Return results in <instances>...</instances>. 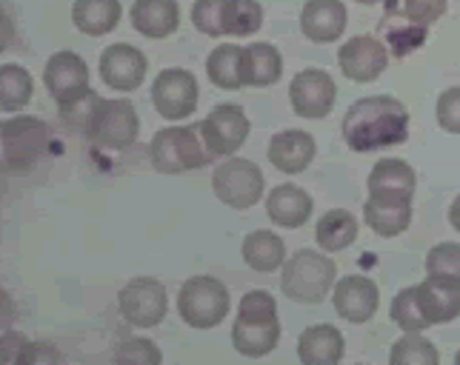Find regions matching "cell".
Masks as SVG:
<instances>
[{"label": "cell", "instance_id": "obj_28", "mask_svg": "<svg viewBox=\"0 0 460 365\" xmlns=\"http://www.w3.org/2000/svg\"><path fill=\"white\" fill-rule=\"evenodd\" d=\"M358 220L352 212L346 209H329L321 220H317L314 226V240H317V248L332 254V251H343L349 248L355 240H358Z\"/></svg>", "mask_w": 460, "mask_h": 365}, {"label": "cell", "instance_id": "obj_10", "mask_svg": "<svg viewBox=\"0 0 460 365\" xmlns=\"http://www.w3.org/2000/svg\"><path fill=\"white\" fill-rule=\"evenodd\" d=\"M200 100V89L192 72L186 69H164L152 83V103L164 120H186L195 115Z\"/></svg>", "mask_w": 460, "mask_h": 365}, {"label": "cell", "instance_id": "obj_6", "mask_svg": "<svg viewBox=\"0 0 460 365\" xmlns=\"http://www.w3.org/2000/svg\"><path fill=\"white\" fill-rule=\"evenodd\" d=\"M212 188L215 197L224 205L234 212H246L261 203L266 180L258 163L243 161V157H226L224 163H217L212 174Z\"/></svg>", "mask_w": 460, "mask_h": 365}, {"label": "cell", "instance_id": "obj_47", "mask_svg": "<svg viewBox=\"0 0 460 365\" xmlns=\"http://www.w3.org/2000/svg\"><path fill=\"white\" fill-rule=\"evenodd\" d=\"M355 4H360V6H377V4H384V0H355Z\"/></svg>", "mask_w": 460, "mask_h": 365}, {"label": "cell", "instance_id": "obj_34", "mask_svg": "<svg viewBox=\"0 0 460 365\" xmlns=\"http://www.w3.org/2000/svg\"><path fill=\"white\" fill-rule=\"evenodd\" d=\"M426 277L460 285V243H438L426 254Z\"/></svg>", "mask_w": 460, "mask_h": 365}, {"label": "cell", "instance_id": "obj_29", "mask_svg": "<svg viewBox=\"0 0 460 365\" xmlns=\"http://www.w3.org/2000/svg\"><path fill=\"white\" fill-rule=\"evenodd\" d=\"M206 74H209L212 86L224 91L243 89V46H215L209 57H206Z\"/></svg>", "mask_w": 460, "mask_h": 365}, {"label": "cell", "instance_id": "obj_42", "mask_svg": "<svg viewBox=\"0 0 460 365\" xmlns=\"http://www.w3.org/2000/svg\"><path fill=\"white\" fill-rule=\"evenodd\" d=\"M14 365H66L60 352L46 340H29Z\"/></svg>", "mask_w": 460, "mask_h": 365}, {"label": "cell", "instance_id": "obj_45", "mask_svg": "<svg viewBox=\"0 0 460 365\" xmlns=\"http://www.w3.org/2000/svg\"><path fill=\"white\" fill-rule=\"evenodd\" d=\"M12 40H14V26H12V21L6 18V14L0 12V52H6L12 46Z\"/></svg>", "mask_w": 460, "mask_h": 365}, {"label": "cell", "instance_id": "obj_3", "mask_svg": "<svg viewBox=\"0 0 460 365\" xmlns=\"http://www.w3.org/2000/svg\"><path fill=\"white\" fill-rule=\"evenodd\" d=\"M49 149V126L40 117L14 115L0 120V174H23L35 169Z\"/></svg>", "mask_w": 460, "mask_h": 365}, {"label": "cell", "instance_id": "obj_12", "mask_svg": "<svg viewBox=\"0 0 460 365\" xmlns=\"http://www.w3.org/2000/svg\"><path fill=\"white\" fill-rule=\"evenodd\" d=\"M43 86L58 106H66V103H75L77 98H84L86 91H92L86 60L77 52H66V49L55 52L46 60Z\"/></svg>", "mask_w": 460, "mask_h": 365}, {"label": "cell", "instance_id": "obj_21", "mask_svg": "<svg viewBox=\"0 0 460 365\" xmlns=\"http://www.w3.org/2000/svg\"><path fill=\"white\" fill-rule=\"evenodd\" d=\"M346 354V340L335 326H309L297 337V357L304 365H341Z\"/></svg>", "mask_w": 460, "mask_h": 365}, {"label": "cell", "instance_id": "obj_40", "mask_svg": "<svg viewBox=\"0 0 460 365\" xmlns=\"http://www.w3.org/2000/svg\"><path fill=\"white\" fill-rule=\"evenodd\" d=\"M447 9H449V0H403L406 21L426 26V29L438 23L443 14H447Z\"/></svg>", "mask_w": 460, "mask_h": 365}, {"label": "cell", "instance_id": "obj_38", "mask_svg": "<svg viewBox=\"0 0 460 365\" xmlns=\"http://www.w3.org/2000/svg\"><path fill=\"white\" fill-rule=\"evenodd\" d=\"M426 43V26H418V23H394V26H386V46L392 49L394 57H406L415 49Z\"/></svg>", "mask_w": 460, "mask_h": 365}, {"label": "cell", "instance_id": "obj_18", "mask_svg": "<svg viewBox=\"0 0 460 365\" xmlns=\"http://www.w3.org/2000/svg\"><path fill=\"white\" fill-rule=\"evenodd\" d=\"M314 200L295 183H280L266 197V214L278 229H300L312 217Z\"/></svg>", "mask_w": 460, "mask_h": 365}, {"label": "cell", "instance_id": "obj_35", "mask_svg": "<svg viewBox=\"0 0 460 365\" xmlns=\"http://www.w3.org/2000/svg\"><path fill=\"white\" fill-rule=\"evenodd\" d=\"M226 9L229 0H195L192 23L206 38H226Z\"/></svg>", "mask_w": 460, "mask_h": 365}, {"label": "cell", "instance_id": "obj_7", "mask_svg": "<svg viewBox=\"0 0 460 365\" xmlns=\"http://www.w3.org/2000/svg\"><path fill=\"white\" fill-rule=\"evenodd\" d=\"M140 135V117L132 100L126 98H103L98 115H94L86 137L94 146L109 149V152H123L129 149Z\"/></svg>", "mask_w": 460, "mask_h": 365}, {"label": "cell", "instance_id": "obj_49", "mask_svg": "<svg viewBox=\"0 0 460 365\" xmlns=\"http://www.w3.org/2000/svg\"><path fill=\"white\" fill-rule=\"evenodd\" d=\"M355 365H367V362H355Z\"/></svg>", "mask_w": 460, "mask_h": 365}, {"label": "cell", "instance_id": "obj_25", "mask_svg": "<svg viewBox=\"0 0 460 365\" xmlns=\"http://www.w3.org/2000/svg\"><path fill=\"white\" fill-rule=\"evenodd\" d=\"M283 74V57L275 43L243 46V86L266 89L275 86Z\"/></svg>", "mask_w": 460, "mask_h": 365}, {"label": "cell", "instance_id": "obj_33", "mask_svg": "<svg viewBox=\"0 0 460 365\" xmlns=\"http://www.w3.org/2000/svg\"><path fill=\"white\" fill-rule=\"evenodd\" d=\"M263 26V6L258 0H229L226 38H252Z\"/></svg>", "mask_w": 460, "mask_h": 365}, {"label": "cell", "instance_id": "obj_36", "mask_svg": "<svg viewBox=\"0 0 460 365\" xmlns=\"http://www.w3.org/2000/svg\"><path fill=\"white\" fill-rule=\"evenodd\" d=\"M237 320L249 323H275L278 320V300L266 289H252L237 303Z\"/></svg>", "mask_w": 460, "mask_h": 365}, {"label": "cell", "instance_id": "obj_17", "mask_svg": "<svg viewBox=\"0 0 460 365\" xmlns=\"http://www.w3.org/2000/svg\"><path fill=\"white\" fill-rule=\"evenodd\" d=\"M314 154H317L314 137L304 129L278 132L272 140H269V163L283 174L306 171L314 161Z\"/></svg>", "mask_w": 460, "mask_h": 365}, {"label": "cell", "instance_id": "obj_24", "mask_svg": "<svg viewBox=\"0 0 460 365\" xmlns=\"http://www.w3.org/2000/svg\"><path fill=\"white\" fill-rule=\"evenodd\" d=\"M123 18L120 0H75L72 6V23L77 31H84L89 38H103Z\"/></svg>", "mask_w": 460, "mask_h": 365}, {"label": "cell", "instance_id": "obj_1", "mask_svg": "<svg viewBox=\"0 0 460 365\" xmlns=\"http://www.w3.org/2000/svg\"><path fill=\"white\" fill-rule=\"evenodd\" d=\"M343 143L352 152H380L401 146L409 137V112L401 100L389 94H375L349 106L341 123Z\"/></svg>", "mask_w": 460, "mask_h": 365}, {"label": "cell", "instance_id": "obj_9", "mask_svg": "<svg viewBox=\"0 0 460 365\" xmlns=\"http://www.w3.org/2000/svg\"><path fill=\"white\" fill-rule=\"evenodd\" d=\"M200 137L212 157H234L249 137L252 123L237 103H220L215 106L209 117L200 120Z\"/></svg>", "mask_w": 460, "mask_h": 365}, {"label": "cell", "instance_id": "obj_11", "mask_svg": "<svg viewBox=\"0 0 460 365\" xmlns=\"http://www.w3.org/2000/svg\"><path fill=\"white\" fill-rule=\"evenodd\" d=\"M338 100V86L332 74L323 69H304L292 77L289 83V103L297 117L321 120L326 117Z\"/></svg>", "mask_w": 460, "mask_h": 365}, {"label": "cell", "instance_id": "obj_37", "mask_svg": "<svg viewBox=\"0 0 460 365\" xmlns=\"http://www.w3.org/2000/svg\"><path fill=\"white\" fill-rule=\"evenodd\" d=\"M115 365H164V352L155 340L129 337L115 348Z\"/></svg>", "mask_w": 460, "mask_h": 365}, {"label": "cell", "instance_id": "obj_26", "mask_svg": "<svg viewBox=\"0 0 460 365\" xmlns=\"http://www.w3.org/2000/svg\"><path fill=\"white\" fill-rule=\"evenodd\" d=\"M418 297L429 326H443L460 317V285L426 277L423 282H418Z\"/></svg>", "mask_w": 460, "mask_h": 365}, {"label": "cell", "instance_id": "obj_44", "mask_svg": "<svg viewBox=\"0 0 460 365\" xmlns=\"http://www.w3.org/2000/svg\"><path fill=\"white\" fill-rule=\"evenodd\" d=\"M14 317H18V306H14V297L0 285V331H9Z\"/></svg>", "mask_w": 460, "mask_h": 365}, {"label": "cell", "instance_id": "obj_31", "mask_svg": "<svg viewBox=\"0 0 460 365\" xmlns=\"http://www.w3.org/2000/svg\"><path fill=\"white\" fill-rule=\"evenodd\" d=\"M389 317L403 335H423V331L429 328V320H426V311L418 297V285H409V289L394 294Z\"/></svg>", "mask_w": 460, "mask_h": 365}, {"label": "cell", "instance_id": "obj_46", "mask_svg": "<svg viewBox=\"0 0 460 365\" xmlns=\"http://www.w3.org/2000/svg\"><path fill=\"white\" fill-rule=\"evenodd\" d=\"M449 226L460 234V195L452 200V205H449Z\"/></svg>", "mask_w": 460, "mask_h": 365}, {"label": "cell", "instance_id": "obj_39", "mask_svg": "<svg viewBox=\"0 0 460 365\" xmlns=\"http://www.w3.org/2000/svg\"><path fill=\"white\" fill-rule=\"evenodd\" d=\"M101 100L98 98V91H86L84 98H77L75 103H66V106H60V117L63 123L69 126V129H77V132H89V126L94 120V115H98V109H101Z\"/></svg>", "mask_w": 460, "mask_h": 365}, {"label": "cell", "instance_id": "obj_5", "mask_svg": "<svg viewBox=\"0 0 460 365\" xmlns=\"http://www.w3.org/2000/svg\"><path fill=\"white\" fill-rule=\"evenodd\" d=\"M178 311L189 328H217L232 311L229 289L217 277L198 274L189 277L178 291Z\"/></svg>", "mask_w": 460, "mask_h": 365}, {"label": "cell", "instance_id": "obj_23", "mask_svg": "<svg viewBox=\"0 0 460 365\" xmlns=\"http://www.w3.org/2000/svg\"><path fill=\"white\" fill-rule=\"evenodd\" d=\"M411 200L369 197L363 205V220L377 237H401L411 226Z\"/></svg>", "mask_w": 460, "mask_h": 365}, {"label": "cell", "instance_id": "obj_20", "mask_svg": "<svg viewBox=\"0 0 460 365\" xmlns=\"http://www.w3.org/2000/svg\"><path fill=\"white\" fill-rule=\"evenodd\" d=\"M132 26L137 35H144L149 40H164L174 35L181 26L178 0H135Z\"/></svg>", "mask_w": 460, "mask_h": 365}, {"label": "cell", "instance_id": "obj_43", "mask_svg": "<svg viewBox=\"0 0 460 365\" xmlns=\"http://www.w3.org/2000/svg\"><path fill=\"white\" fill-rule=\"evenodd\" d=\"M29 340L21 335V331H0V365H14L23 352V345Z\"/></svg>", "mask_w": 460, "mask_h": 365}, {"label": "cell", "instance_id": "obj_41", "mask_svg": "<svg viewBox=\"0 0 460 365\" xmlns=\"http://www.w3.org/2000/svg\"><path fill=\"white\" fill-rule=\"evenodd\" d=\"M435 117L443 132L460 135V86H452L440 94L435 106Z\"/></svg>", "mask_w": 460, "mask_h": 365}, {"label": "cell", "instance_id": "obj_16", "mask_svg": "<svg viewBox=\"0 0 460 365\" xmlns=\"http://www.w3.org/2000/svg\"><path fill=\"white\" fill-rule=\"evenodd\" d=\"M349 12L343 0H309L300 12V31L312 43H335L343 38Z\"/></svg>", "mask_w": 460, "mask_h": 365}, {"label": "cell", "instance_id": "obj_19", "mask_svg": "<svg viewBox=\"0 0 460 365\" xmlns=\"http://www.w3.org/2000/svg\"><path fill=\"white\" fill-rule=\"evenodd\" d=\"M369 197H386V200H411L418 188V174L406 161L386 157L377 161L369 174Z\"/></svg>", "mask_w": 460, "mask_h": 365}, {"label": "cell", "instance_id": "obj_32", "mask_svg": "<svg viewBox=\"0 0 460 365\" xmlns=\"http://www.w3.org/2000/svg\"><path fill=\"white\" fill-rule=\"evenodd\" d=\"M389 365H440V352L423 335H403L392 345Z\"/></svg>", "mask_w": 460, "mask_h": 365}, {"label": "cell", "instance_id": "obj_27", "mask_svg": "<svg viewBox=\"0 0 460 365\" xmlns=\"http://www.w3.org/2000/svg\"><path fill=\"white\" fill-rule=\"evenodd\" d=\"M280 343V320L275 323H249V320H234L232 326V345L237 354L243 357H266L272 354Z\"/></svg>", "mask_w": 460, "mask_h": 365}, {"label": "cell", "instance_id": "obj_2", "mask_svg": "<svg viewBox=\"0 0 460 365\" xmlns=\"http://www.w3.org/2000/svg\"><path fill=\"white\" fill-rule=\"evenodd\" d=\"M338 282V265L323 251L300 248L280 268V291L292 303L317 306Z\"/></svg>", "mask_w": 460, "mask_h": 365}, {"label": "cell", "instance_id": "obj_4", "mask_svg": "<svg viewBox=\"0 0 460 365\" xmlns=\"http://www.w3.org/2000/svg\"><path fill=\"white\" fill-rule=\"evenodd\" d=\"M152 166L161 174H183L209 166L215 157L200 137V126H166L149 143Z\"/></svg>", "mask_w": 460, "mask_h": 365}, {"label": "cell", "instance_id": "obj_15", "mask_svg": "<svg viewBox=\"0 0 460 365\" xmlns=\"http://www.w3.org/2000/svg\"><path fill=\"white\" fill-rule=\"evenodd\" d=\"M332 303H335V311L343 317V320L360 326V323H369L377 314L380 289L367 274H349L335 282V289H332Z\"/></svg>", "mask_w": 460, "mask_h": 365}, {"label": "cell", "instance_id": "obj_22", "mask_svg": "<svg viewBox=\"0 0 460 365\" xmlns=\"http://www.w3.org/2000/svg\"><path fill=\"white\" fill-rule=\"evenodd\" d=\"M243 263L258 274H272L278 268H283L287 263V243L280 240V234L269 231V229H258L243 237Z\"/></svg>", "mask_w": 460, "mask_h": 365}, {"label": "cell", "instance_id": "obj_14", "mask_svg": "<svg viewBox=\"0 0 460 365\" xmlns=\"http://www.w3.org/2000/svg\"><path fill=\"white\" fill-rule=\"evenodd\" d=\"M146 55L129 43H112L101 52L98 72L101 81L115 91H135L146 81Z\"/></svg>", "mask_w": 460, "mask_h": 365}, {"label": "cell", "instance_id": "obj_8", "mask_svg": "<svg viewBox=\"0 0 460 365\" xmlns=\"http://www.w3.org/2000/svg\"><path fill=\"white\" fill-rule=\"evenodd\" d=\"M118 309L123 320L135 328H155L166 320L169 314V294L166 285L155 277H135L120 289Z\"/></svg>", "mask_w": 460, "mask_h": 365}, {"label": "cell", "instance_id": "obj_30", "mask_svg": "<svg viewBox=\"0 0 460 365\" xmlns=\"http://www.w3.org/2000/svg\"><path fill=\"white\" fill-rule=\"evenodd\" d=\"M35 94V83L31 74L21 66V63H4L0 66V112L18 115L31 103Z\"/></svg>", "mask_w": 460, "mask_h": 365}, {"label": "cell", "instance_id": "obj_48", "mask_svg": "<svg viewBox=\"0 0 460 365\" xmlns=\"http://www.w3.org/2000/svg\"><path fill=\"white\" fill-rule=\"evenodd\" d=\"M455 365H460V352L455 354Z\"/></svg>", "mask_w": 460, "mask_h": 365}, {"label": "cell", "instance_id": "obj_13", "mask_svg": "<svg viewBox=\"0 0 460 365\" xmlns=\"http://www.w3.org/2000/svg\"><path fill=\"white\" fill-rule=\"evenodd\" d=\"M338 66L352 83H372L389 66V49L375 35H355L338 49Z\"/></svg>", "mask_w": 460, "mask_h": 365}]
</instances>
